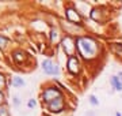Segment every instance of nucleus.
Returning a JSON list of instances; mask_svg holds the SVG:
<instances>
[{
  "instance_id": "nucleus-13",
  "label": "nucleus",
  "mask_w": 122,
  "mask_h": 116,
  "mask_svg": "<svg viewBox=\"0 0 122 116\" xmlns=\"http://www.w3.org/2000/svg\"><path fill=\"white\" fill-rule=\"evenodd\" d=\"M90 103H91L92 105H98V104H99L98 103V100H96V97L95 96H92V94L90 96Z\"/></svg>"
},
{
  "instance_id": "nucleus-14",
  "label": "nucleus",
  "mask_w": 122,
  "mask_h": 116,
  "mask_svg": "<svg viewBox=\"0 0 122 116\" xmlns=\"http://www.w3.org/2000/svg\"><path fill=\"white\" fill-rule=\"evenodd\" d=\"M0 116H8V112H7V109L5 108H0Z\"/></svg>"
},
{
  "instance_id": "nucleus-8",
  "label": "nucleus",
  "mask_w": 122,
  "mask_h": 116,
  "mask_svg": "<svg viewBox=\"0 0 122 116\" xmlns=\"http://www.w3.org/2000/svg\"><path fill=\"white\" fill-rule=\"evenodd\" d=\"M110 82H111V85L114 86V89L115 90H119V92L122 90V81L119 79L118 76H111Z\"/></svg>"
},
{
  "instance_id": "nucleus-11",
  "label": "nucleus",
  "mask_w": 122,
  "mask_h": 116,
  "mask_svg": "<svg viewBox=\"0 0 122 116\" xmlns=\"http://www.w3.org/2000/svg\"><path fill=\"white\" fill-rule=\"evenodd\" d=\"M7 44H8V38L4 37V36H0V46H1V48H4Z\"/></svg>"
},
{
  "instance_id": "nucleus-4",
  "label": "nucleus",
  "mask_w": 122,
  "mask_h": 116,
  "mask_svg": "<svg viewBox=\"0 0 122 116\" xmlns=\"http://www.w3.org/2000/svg\"><path fill=\"white\" fill-rule=\"evenodd\" d=\"M62 48H64V51H65V53H68L69 58H72V53H73V51H75L73 40H72L71 37H65V38L62 40Z\"/></svg>"
},
{
  "instance_id": "nucleus-6",
  "label": "nucleus",
  "mask_w": 122,
  "mask_h": 116,
  "mask_svg": "<svg viewBox=\"0 0 122 116\" xmlns=\"http://www.w3.org/2000/svg\"><path fill=\"white\" fill-rule=\"evenodd\" d=\"M66 18H68V21H71V22H80V17H79L77 11L73 10V8L66 10Z\"/></svg>"
},
{
  "instance_id": "nucleus-9",
  "label": "nucleus",
  "mask_w": 122,
  "mask_h": 116,
  "mask_svg": "<svg viewBox=\"0 0 122 116\" xmlns=\"http://www.w3.org/2000/svg\"><path fill=\"white\" fill-rule=\"evenodd\" d=\"M111 49L114 52L119 56H122V45H118V44H111Z\"/></svg>"
},
{
  "instance_id": "nucleus-3",
  "label": "nucleus",
  "mask_w": 122,
  "mask_h": 116,
  "mask_svg": "<svg viewBox=\"0 0 122 116\" xmlns=\"http://www.w3.org/2000/svg\"><path fill=\"white\" fill-rule=\"evenodd\" d=\"M42 68H44V71L46 72V74H49V75H57V74H58L57 66L53 64V62L49 60V59H46V60L42 62Z\"/></svg>"
},
{
  "instance_id": "nucleus-1",
  "label": "nucleus",
  "mask_w": 122,
  "mask_h": 116,
  "mask_svg": "<svg viewBox=\"0 0 122 116\" xmlns=\"http://www.w3.org/2000/svg\"><path fill=\"white\" fill-rule=\"evenodd\" d=\"M77 49L80 51V53L83 55L86 59L92 58L96 52V44L91 38H87V37H83V38H79L77 41Z\"/></svg>"
},
{
  "instance_id": "nucleus-12",
  "label": "nucleus",
  "mask_w": 122,
  "mask_h": 116,
  "mask_svg": "<svg viewBox=\"0 0 122 116\" xmlns=\"http://www.w3.org/2000/svg\"><path fill=\"white\" fill-rule=\"evenodd\" d=\"M23 56H25V53H23V52H15V56H14V58H15V60H18V62H19L20 59H22V60L25 59Z\"/></svg>"
},
{
  "instance_id": "nucleus-10",
  "label": "nucleus",
  "mask_w": 122,
  "mask_h": 116,
  "mask_svg": "<svg viewBox=\"0 0 122 116\" xmlns=\"http://www.w3.org/2000/svg\"><path fill=\"white\" fill-rule=\"evenodd\" d=\"M12 85L14 86H23L25 85V81L22 79V78H19V76H15L12 81Z\"/></svg>"
},
{
  "instance_id": "nucleus-19",
  "label": "nucleus",
  "mask_w": 122,
  "mask_h": 116,
  "mask_svg": "<svg viewBox=\"0 0 122 116\" xmlns=\"http://www.w3.org/2000/svg\"><path fill=\"white\" fill-rule=\"evenodd\" d=\"M115 116H122V115H121V113H117V115H115Z\"/></svg>"
},
{
  "instance_id": "nucleus-7",
  "label": "nucleus",
  "mask_w": 122,
  "mask_h": 116,
  "mask_svg": "<svg viewBox=\"0 0 122 116\" xmlns=\"http://www.w3.org/2000/svg\"><path fill=\"white\" fill-rule=\"evenodd\" d=\"M49 108H50L52 112H60L61 108H62V100H61V97L54 100V101H52V103L49 104Z\"/></svg>"
},
{
  "instance_id": "nucleus-16",
  "label": "nucleus",
  "mask_w": 122,
  "mask_h": 116,
  "mask_svg": "<svg viewBox=\"0 0 122 116\" xmlns=\"http://www.w3.org/2000/svg\"><path fill=\"white\" fill-rule=\"evenodd\" d=\"M29 107H30V108L35 107V101H34V100H30V101H29Z\"/></svg>"
},
{
  "instance_id": "nucleus-18",
  "label": "nucleus",
  "mask_w": 122,
  "mask_h": 116,
  "mask_svg": "<svg viewBox=\"0 0 122 116\" xmlns=\"http://www.w3.org/2000/svg\"><path fill=\"white\" fill-rule=\"evenodd\" d=\"M118 78L122 81V71H119V74H118Z\"/></svg>"
},
{
  "instance_id": "nucleus-2",
  "label": "nucleus",
  "mask_w": 122,
  "mask_h": 116,
  "mask_svg": "<svg viewBox=\"0 0 122 116\" xmlns=\"http://www.w3.org/2000/svg\"><path fill=\"white\" fill-rule=\"evenodd\" d=\"M61 97V93L58 92V90L56 89V87H50V89H46L42 93V98H44L45 103L50 104L52 101H54V100H57V98Z\"/></svg>"
},
{
  "instance_id": "nucleus-17",
  "label": "nucleus",
  "mask_w": 122,
  "mask_h": 116,
  "mask_svg": "<svg viewBox=\"0 0 122 116\" xmlns=\"http://www.w3.org/2000/svg\"><path fill=\"white\" fill-rule=\"evenodd\" d=\"M3 100H4V96H3V93L0 92V104L3 103Z\"/></svg>"
},
{
  "instance_id": "nucleus-15",
  "label": "nucleus",
  "mask_w": 122,
  "mask_h": 116,
  "mask_svg": "<svg viewBox=\"0 0 122 116\" xmlns=\"http://www.w3.org/2000/svg\"><path fill=\"white\" fill-rule=\"evenodd\" d=\"M4 83H5V78H4L3 75H1V74H0V89H1L3 86H4Z\"/></svg>"
},
{
  "instance_id": "nucleus-5",
  "label": "nucleus",
  "mask_w": 122,
  "mask_h": 116,
  "mask_svg": "<svg viewBox=\"0 0 122 116\" xmlns=\"http://www.w3.org/2000/svg\"><path fill=\"white\" fill-rule=\"evenodd\" d=\"M68 70H69L71 72H73V74H76V72L79 71V62L76 60L75 56L68 59Z\"/></svg>"
}]
</instances>
